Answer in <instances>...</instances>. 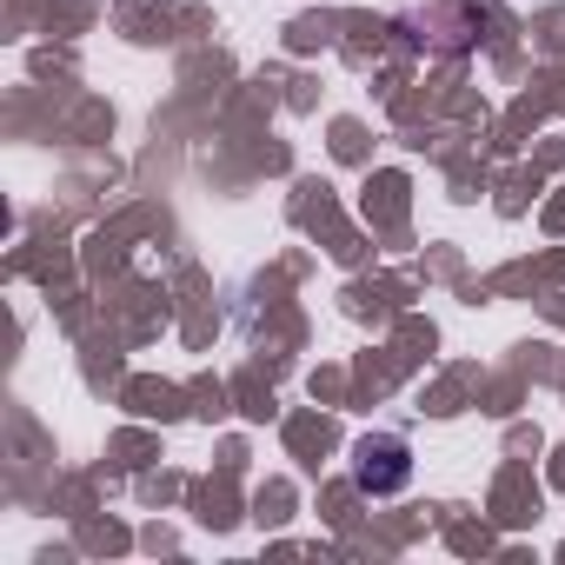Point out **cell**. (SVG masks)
<instances>
[{
    "instance_id": "6da1fadb",
    "label": "cell",
    "mask_w": 565,
    "mask_h": 565,
    "mask_svg": "<svg viewBox=\"0 0 565 565\" xmlns=\"http://www.w3.org/2000/svg\"><path fill=\"white\" fill-rule=\"evenodd\" d=\"M353 479H360V492H373V499L399 492V486L413 479V452H406V439H393V433L360 439V446H353Z\"/></svg>"
}]
</instances>
